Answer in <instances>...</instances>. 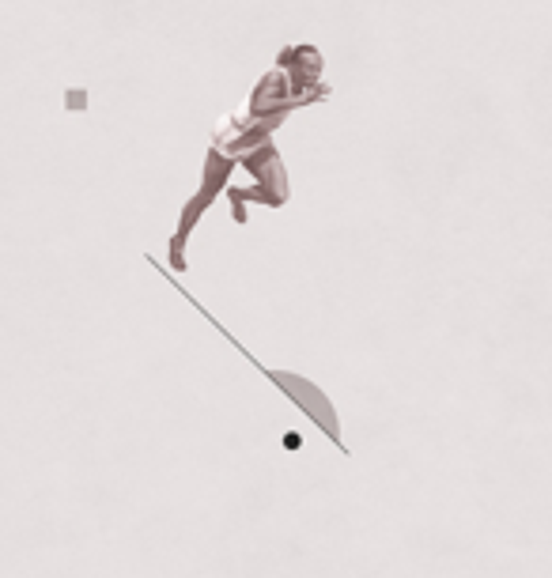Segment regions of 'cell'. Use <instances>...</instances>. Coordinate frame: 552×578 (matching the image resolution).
<instances>
[{
    "mask_svg": "<svg viewBox=\"0 0 552 578\" xmlns=\"http://www.w3.org/2000/svg\"><path fill=\"white\" fill-rule=\"evenodd\" d=\"M261 371H265V378H273L276 386L288 393L295 405L303 408V412L311 416L314 424L322 427L329 439L341 446V427H337V412L329 408L326 393L318 390L314 382H307V378H299V374H292V371H269V367H261Z\"/></svg>",
    "mask_w": 552,
    "mask_h": 578,
    "instance_id": "obj_1",
    "label": "cell"
}]
</instances>
